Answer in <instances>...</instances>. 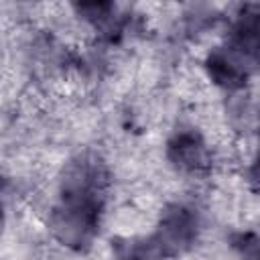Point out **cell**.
Returning a JSON list of instances; mask_svg holds the SVG:
<instances>
[{
    "mask_svg": "<svg viewBox=\"0 0 260 260\" xmlns=\"http://www.w3.org/2000/svg\"><path fill=\"white\" fill-rule=\"evenodd\" d=\"M207 69L209 75L225 85V87H240L244 85L246 79V69H244V57H240L236 51H213L207 59Z\"/></svg>",
    "mask_w": 260,
    "mask_h": 260,
    "instance_id": "3",
    "label": "cell"
},
{
    "mask_svg": "<svg viewBox=\"0 0 260 260\" xmlns=\"http://www.w3.org/2000/svg\"><path fill=\"white\" fill-rule=\"evenodd\" d=\"M169 152H171L173 162L183 171L195 173V171L205 169L207 165V150L203 142L199 140V136L193 132L177 134L169 144Z\"/></svg>",
    "mask_w": 260,
    "mask_h": 260,
    "instance_id": "2",
    "label": "cell"
},
{
    "mask_svg": "<svg viewBox=\"0 0 260 260\" xmlns=\"http://www.w3.org/2000/svg\"><path fill=\"white\" fill-rule=\"evenodd\" d=\"M102 209V181L95 162H77L63 183L61 205L55 213V228L63 240L85 244L95 232Z\"/></svg>",
    "mask_w": 260,
    "mask_h": 260,
    "instance_id": "1",
    "label": "cell"
},
{
    "mask_svg": "<svg viewBox=\"0 0 260 260\" xmlns=\"http://www.w3.org/2000/svg\"><path fill=\"white\" fill-rule=\"evenodd\" d=\"M0 221H2V209H0Z\"/></svg>",
    "mask_w": 260,
    "mask_h": 260,
    "instance_id": "4",
    "label": "cell"
}]
</instances>
